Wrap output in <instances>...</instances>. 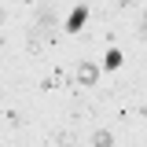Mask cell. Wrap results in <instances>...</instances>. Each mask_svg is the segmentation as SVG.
<instances>
[{"instance_id":"obj_1","label":"cell","mask_w":147,"mask_h":147,"mask_svg":"<svg viewBox=\"0 0 147 147\" xmlns=\"http://www.w3.org/2000/svg\"><path fill=\"white\" fill-rule=\"evenodd\" d=\"M33 22H37V30H52V26H55V7H52V4H37Z\"/></svg>"},{"instance_id":"obj_2","label":"cell","mask_w":147,"mask_h":147,"mask_svg":"<svg viewBox=\"0 0 147 147\" xmlns=\"http://www.w3.org/2000/svg\"><path fill=\"white\" fill-rule=\"evenodd\" d=\"M74 77H77L81 85H96V81H99V66H96V63H81Z\"/></svg>"},{"instance_id":"obj_3","label":"cell","mask_w":147,"mask_h":147,"mask_svg":"<svg viewBox=\"0 0 147 147\" xmlns=\"http://www.w3.org/2000/svg\"><path fill=\"white\" fill-rule=\"evenodd\" d=\"M85 18H88V7H74V15L66 18V26H70V30H81V26H85Z\"/></svg>"},{"instance_id":"obj_4","label":"cell","mask_w":147,"mask_h":147,"mask_svg":"<svg viewBox=\"0 0 147 147\" xmlns=\"http://www.w3.org/2000/svg\"><path fill=\"white\" fill-rule=\"evenodd\" d=\"M92 144H96V147H114V140H110V132H96Z\"/></svg>"},{"instance_id":"obj_5","label":"cell","mask_w":147,"mask_h":147,"mask_svg":"<svg viewBox=\"0 0 147 147\" xmlns=\"http://www.w3.org/2000/svg\"><path fill=\"white\" fill-rule=\"evenodd\" d=\"M55 140H59V144H63V147H77V136H70V132H59Z\"/></svg>"},{"instance_id":"obj_6","label":"cell","mask_w":147,"mask_h":147,"mask_svg":"<svg viewBox=\"0 0 147 147\" xmlns=\"http://www.w3.org/2000/svg\"><path fill=\"white\" fill-rule=\"evenodd\" d=\"M140 37H147V11H144V18H140Z\"/></svg>"},{"instance_id":"obj_7","label":"cell","mask_w":147,"mask_h":147,"mask_svg":"<svg viewBox=\"0 0 147 147\" xmlns=\"http://www.w3.org/2000/svg\"><path fill=\"white\" fill-rule=\"evenodd\" d=\"M118 4H121V7H129V4H136V0H118Z\"/></svg>"},{"instance_id":"obj_8","label":"cell","mask_w":147,"mask_h":147,"mask_svg":"<svg viewBox=\"0 0 147 147\" xmlns=\"http://www.w3.org/2000/svg\"><path fill=\"white\" fill-rule=\"evenodd\" d=\"M4 18H7V15H4V7H0V22H4Z\"/></svg>"}]
</instances>
